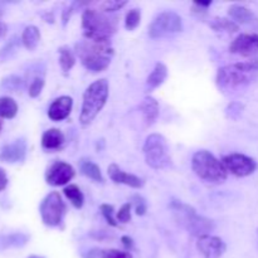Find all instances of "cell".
<instances>
[{
  "label": "cell",
  "instance_id": "cell-26",
  "mask_svg": "<svg viewBox=\"0 0 258 258\" xmlns=\"http://www.w3.org/2000/svg\"><path fill=\"white\" fill-rule=\"evenodd\" d=\"M211 27L214 30H224L228 33H234L238 30V24L233 20L227 19V18H214L211 22Z\"/></svg>",
  "mask_w": 258,
  "mask_h": 258
},
{
  "label": "cell",
  "instance_id": "cell-36",
  "mask_svg": "<svg viewBox=\"0 0 258 258\" xmlns=\"http://www.w3.org/2000/svg\"><path fill=\"white\" fill-rule=\"evenodd\" d=\"M8 185V176L4 169L0 168V191L4 190Z\"/></svg>",
  "mask_w": 258,
  "mask_h": 258
},
{
  "label": "cell",
  "instance_id": "cell-15",
  "mask_svg": "<svg viewBox=\"0 0 258 258\" xmlns=\"http://www.w3.org/2000/svg\"><path fill=\"white\" fill-rule=\"evenodd\" d=\"M107 173L111 180L116 184H123V185L131 186V188L135 189H140L144 186L143 179L139 178L138 175H134V174L126 173L122 169L118 168V165H116V164H111L108 166Z\"/></svg>",
  "mask_w": 258,
  "mask_h": 258
},
{
  "label": "cell",
  "instance_id": "cell-38",
  "mask_svg": "<svg viewBox=\"0 0 258 258\" xmlns=\"http://www.w3.org/2000/svg\"><path fill=\"white\" fill-rule=\"evenodd\" d=\"M7 32H8L7 24H5L4 22H2V20H0V40H2L3 38L5 37V34H7Z\"/></svg>",
  "mask_w": 258,
  "mask_h": 258
},
{
  "label": "cell",
  "instance_id": "cell-22",
  "mask_svg": "<svg viewBox=\"0 0 258 258\" xmlns=\"http://www.w3.org/2000/svg\"><path fill=\"white\" fill-rule=\"evenodd\" d=\"M40 42V32L35 25H28L22 33V43L28 50H34Z\"/></svg>",
  "mask_w": 258,
  "mask_h": 258
},
{
  "label": "cell",
  "instance_id": "cell-34",
  "mask_svg": "<svg viewBox=\"0 0 258 258\" xmlns=\"http://www.w3.org/2000/svg\"><path fill=\"white\" fill-rule=\"evenodd\" d=\"M133 202L135 204V211L138 216H144L148 211V204H146V201L140 196L133 197Z\"/></svg>",
  "mask_w": 258,
  "mask_h": 258
},
{
  "label": "cell",
  "instance_id": "cell-4",
  "mask_svg": "<svg viewBox=\"0 0 258 258\" xmlns=\"http://www.w3.org/2000/svg\"><path fill=\"white\" fill-rule=\"evenodd\" d=\"M108 93H110V85L106 78L95 81L86 88L80 115V122L83 126L90 125L97 117L107 102Z\"/></svg>",
  "mask_w": 258,
  "mask_h": 258
},
{
  "label": "cell",
  "instance_id": "cell-30",
  "mask_svg": "<svg viewBox=\"0 0 258 258\" xmlns=\"http://www.w3.org/2000/svg\"><path fill=\"white\" fill-rule=\"evenodd\" d=\"M126 4H127V2H125V0H123V2L122 0H107V2L101 3L100 8L103 13L110 14V13L117 12V10L122 9Z\"/></svg>",
  "mask_w": 258,
  "mask_h": 258
},
{
  "label": "cell",
  "instance_id": "cell-25",
  "mask_svg": "<svg viewBox=\"0 0 258 258\" xmlns=\"http://www.w3.org/2000/svg\"><path fill=\"white\" fill-rule=\"evenodd\" d=\"M18 113V103L9 96L0 97V117L14 118Z\"/></svg>",
  "mask_w": 258,
  "mask_h": 258
},
{
  "label": "cell",
  "instance_id": "cell-27",
  "mask_svg": "<svg viewBox=\"0 0 258 258\" xmlns=\"http://www.w3.org/2000/svg\"><path fill=\"white\" fill-rule=\"evenodd\" d=\"M44 83H45L44 76H40V75L34 76V77L32 78V81H30L29 87H28V93H29L30 97L32 98L38 97V96L42 93L43 87H44Z\"/></svg>",
  "mask_w": 258,
  "mask_h": 258
},
{
  "label": "cell",
  "instance_id": "cell-35",
  "mask_svg": "<svg viewBox=\"0 0 258 258\" xmlns=\"http://www.w3.org/2000/svg\"><path fill=\"white\" fill-rule=\"evenodd\" d=\"M80 4H81V3L75 2V3H72V4H71L70 7L66 8V10H63V14H62L63 24H64V25L67 24L68 20H70L71 17H72L73 12H76V7H78V5H80Z\"/></svg>",
  "mask_w": 258,
  "mask_h": 258
},
{
  "label": "cell",
  "instance_id": "cell-7",
  "mask_svg": "<svg viewBox=\"0 0 258 258\" xmlns=\"http://www.w3.org/2000/svg\"><path fill=\"white\" fill-rule=\"evenodd\" d=\"M143 150L146 164L155 170L168 168L171 164L168 141L160 134L149 135L144 144Z\"/></svg>",
  "mask_w": 258,
  "mask_h": 258
},
{
  "label": "cell",
  "instance_id": "cell-39",
  "mask_svg": "<svg viewBox=\"0 0 258 258\" xmlns=\"http://www.w3.org/2000/svg\"><path fill=\"white\" fill-rule=\"evenodd\" d=\"M211 4H212V2H197V3H194V5H196V7H199V8H207V7H209Z\"/></svg>",
  "mask_w": 258,
  "mask_h": 258
},
{
  "label": "cell",
  "instance_id": "cell-20",
  "mask_svg": "<svg viewBox=\"0 0 258 258\" xmlns=\"http://www.w3.org/2000/svg\"><path fill=\"white\" fill-rule=\"evenodd\" d=\"M64 144V135L59 128H49L42 136V148L48 151L60 149Z\"/></svg>",
  "mask_w": 258,
  "mask_h": 258
},
{
  "label": "cell",
  "instance_id": "cell-9",
  "mask_svg": "<svg viewBox=\"0 0 258 258\" xmlns=\"http://www.w3.org/2000/svg\"><path fill=\"white\" fill-rule=\"evenodd\" d=\"M181 30H183V22L180 15L171 10L158 14L149 25V35L153 39L174 35Z\"/></svg>",
  "mask_w": 258,
  "mask_h": 258
},
{
  "label": "cell",
  "instance_id": "cell-5",
  "mask_svg": "<svg viewBox=\"0 0 258 258\" xmlns=\"http://www.w3.org/2000/svg\"><path fill=\"white\" fill-rule=\"evenodd\" d=\"M191 169L198 178L208 183H223L228 176L223 163L207 150H199L194 154L191 158Z\"/></svg>",
  "mask_w": 258,
  "mask_h": 258
},
{
  "label": "cell",
  "instance_id": "cell-17",
  "mask_svg": "<svg viewBox=\"0 0 258 258\" xmlns=\"http://www.w3.org/2000/svg\"><path fill=\"white\" fill-rule=\"evenodd\" d=\"M228 15L237 24H254L257 22L256 14L243 5H232L228 9Z\"/></svg>",
  "mask_w": 258,
  "mask_h": 258
},
{
  "label": "cell",
  "instance_id": "cell-13",
  "mask_svg": "<svg viewBox=\"0 0 258 258\" xmlns=\"http://www.w3.org/2000/svg\"><path fill=\"white\" fill-rule=\"evenodd\" d=\"M229 52L234 54L252 57L258 53V34L256 33H244L239 34L229 45Z\"/></svg>",
  "mask_w": 258,
  "mask_h": 258
},
{
  "label": "cell",
  "instance_id": "cell-12",
  "mask_svg": "<svg viewBox=\"0 0 258 258\" xmlns=\"http://www.w3.org/2000/svg\"><path fill=\"white\" fill-rule=\"evenodd\" d=\"M197 248L204 258H221L226 252L227 246L219 237L207 234L199 237L197 241Z\"/></svg>",
  "mask_w": 258,
  "mask_h": 258
},
{
  "label": "cell",
  "instance_id": "cell-10",
  "mask_svg": "<svg viewBox=\"0 0 258 258\" xmlns=\"http://www.w3.org/2000/svg\"><path fill=\"white\" fill-rule=\"evenodd\" d=\"M222 163H223L227 171H229L233 175L239 176V178L251 175V174L254 173L257 168V164L253 159L247 155H243V154L237 153L224 156Z\"/></svg>",
  "mask_w": 258,
  "mask_h": 258
},
{
  "label": "cell",
  "instance_id": "cell-3",
  "mask_svg": "<svg viewBox=\"0 0 258 258\" xmlns=\"http://www.w3.org/2000/svg\"><path fill=\"white\" fill-rule=\"evenodd\" d=\"M83 38L100 42H110L117 32V18L111 17L102 10L88 8L82 13Z\"/></svg>",
  "mask_w": 258,
  "mask_h": 258
},
{
  "label": "cell",
  "instance_id": "cell-37",
  "mask_svg": "<svg viewBox=\"0 0 258 258\" xmlns=\"http://www.w3.org/2000/svg\"><path fill=\"white\" fill-rule=\"evenodd\" d=\"M121 242H122V244L125 246L126 249H131L134 247V241L133 238H130V237L123 236L122 238H121Z\"/></svg>",
  "mask_w": 258,
  "mask_h": 258
},
{
  "label": "cell",
  "instance_id": "cell-11",
  "mask_svg": "<svg viewBox=\"0 0 258 258\" xmlns=\"http://www.w3.org/2000/svg\"><path fill=\"white\" fill-rule=\"evenodd\" d=\"M76 175L75 168L66 161H54L45 173V181L52 186H62L70 183Z\"/></svg>",
  "mask_w": 258,
  "mask_h": 258
},
{
  "label": "cell",
  "instance_id": "cell-33",
  "mask_svg": "<svg viewBox=\"0 0 258 258\" xmlns=\"http://www.w3.org/2000/svg\"><path fill=\"white\" fill-rule=\"evenodd\" d=\"M131 206H133V203H126L123 204L122 207L120 208V211L117 212V214H116V219H117L118 222H121V223H127L128 221L131 219Z\"/></svg>",
  "mask_w": 258,
  "mask_h": 258
},
{
  "label": "cell",
  "instance_id": "cell-8",
  "mask_svg": "<svg viewBox=\"0 0 258 258\" xmlns=\"http://www.w3.org/2000/svg\"><path fill=\"white\" fill-rule=\"evenodd\" d=\"M42 222L47 227H59L67 213V207L58 191H52L43 199L39 206Z\"/></svg>",
  "mask_w": 258,
  "mask_h": 258
},
{
  "label": "cell",
  "instance_id": "cell-28",
  "mask_svg": "<svg viewBox=\"0 0 258 258\" xmlns=\"http://www.w3.org/2000/svg\"><path fill=\"white\" fill-rule=\"evenodd\" d=\"M141 22V12L139 9H131L126 14L125 18V28L127 30H134L139 27Z\"/></svg>",
  "mask_w": 258,
  "mask_h": 258
},
{
  "label": "cell",
  "instance_id": "cell-29",
  "mask_svg": "<svg viewBox=\"0 0 258 258\" xmlns=\"http://www.w3.org/2000/svg\"><path fill=\"white\" fill-rule=\"evenodd\" d=\"M23 85H24V82H23L22 78L18 77V76H9V77L4 78L2 83L3 87H4L5 90L10 91V92H17V91L22 90Z\"/></svg>",
  "mask_w": 258,
  "mask_h": 258
},
{
  "label": "cell",
  "instance_id": "cell-14",
  "mask_svg": "<svg viewBox=\"0 0 258 258\" xmlns=\"http://www.w3.org/2000/svg\"><path fill=\"white\" fill-rule=\"evenodd\" d=\"M25 155H27V141L24 139H18L2 149L0 160L9 164L22 163L25 159Z\"/></svg>",
  "mask_w": 258,
  "mask_h": 258
},
{
  "label": "cell",
  "instance_id": "cell-16",
  "mask_svg": "<svg viewBox=\"0 0 258 258\" xmlns=\"http://www.w3.org/2000/svg\"><path fill=\"white\" fill-rule=\"evenodd\" d=\"M73 100L70 96H60L55 98L48 108V117L52 121H63L71 115Z\"/></svg>",
  "mask_w": 258,
  "mask_h": 258
},
{
  "label": "cell",
  "instance_id": "cell-31",
  "mask_svg": "<svg viewBox=\"0 0 258 258\" xmlns=\"http://www.w3.org/2000/svg\"><path fill=\"white\" fill-rule=\"evenodd\" d=\"M100 211L101 214L103 216V218L106 219L108 224L111 227H117V219L115 218V209H113L112 206L110 204H101L100 206Z\"/></svg>",
  "mask_w": 258,
  "mask_h": 258
},
{
  "label": "cell",
  "instance_id": "cell-1",
  "mask_svg": "<svg viewBox=\"0 0 258 258\" xmlns=\"http://www.w3.org/2000/svg\"><path fill=\"white\" fill-rule=\"evenodd\" d=\"M75 54L80 58L86 70L92 73H100L110 66L113 48L111 42H100L83 38L76 43Z\"/></svg>",
  "mask_w": 258,
  "mask_h": 258
},
{
  "label": "cell",
  "instance_id": "cell-23",
  "mask_svg": "<svg viewBox=\"0 0 258 258\" xmlns=\"http://www.w3.org/2000/svg\"><path fill=\"white\" fill-rule=\"evenodd\" d=\"M63 193H64L66 198L71 202V204H72L75 208H82L83 204H85V196H83L81 189L78 188L76 184H70V185L66 186V188L63 189Z\"/></svg>",
  "mask_w": 258,
  "mask_h": 258
},
{
  "label": "cell",
  "instance_id": "cell-19",
  "mask_svg": "<svg viewBox=\"0 0 258 258\" xmlns=\"http://www.w3.org/2000/svg\"><path fill=\"white\" fill-rule=\"evenodd\" d=\"M166 78H168V67L161 62L156 63L154 70L151 71V73L146 78V90L151 92L155 88L160 87L165 82Z\"/></svg>",
  "mask_w": 258,
  "mask_h": 258
},
{
  "label": "cell",
  "instance_id": "cell-2",
  "mask_svg": "<svg viewBox=\"0 0 258 258\" xmlns=\"http://www.w3.org/2000/svg\"><path fill=\"white\" fill-rule=\"evenodd\" d=\"M258 75V58L248 62L224 66L217 72L216 82L219 90L233 91L249 85Z\"/></svg>",
  "mask_w": 258,
  "mask_h": 258
},
{
  "label": "cell",
  "instance_id": "cell-6",
  "mask_svg": "<svg viewBox=\"0 0 258 258\" xmlns=\"http://www.w3.org/2000/svg\"><path fill=\"white\" fill-rule=\"evenodd\" d=\"M170 207L173 209L176 222L180 223L189 233L197 236L198 238L209 234V232L213 231L216 227L213 221L206 218V217L198 216L196 209L188 204H184L179 201H173Z\"/></svg>",
  "mask_w": 258,
  "mask_h": 258
},
{
  "label": "cell",
  "instance_id": "cell-18",
  "mask_svg": "<svg viewBox=\"0 0 258 258\" xmlns=\"http://www.w3.org/2000/svg\"><path fill=\"white\" fill-rule=\"evenodd\" d=\"M140 111L143 113L144 122L145 125L151 126L154 125V122L156 121L159 116V102L151 96H148L143 100V102L140 103Z\"/></svg>",
  "mask_w": 258,
  "mask_h": 258
},
{
  "label": "cell",
  "instance_id": "cell-40",
  "mask_svg": "<svg viewBox=\"0 0 258 258\" xmlns=\"http://www.w3.org/2000/svg\"><path fill=\"white\" fill-rule=\"evenodd\" d=\"M2 128H3V118L0 117V133H2Z\"/></svg>",
  "mask_w": 258,
  "mask_h": 258
},
{
  "label": "cell",
  "instance_id": "cell-32",
  "mask_svg": "<svg viewBox=\"0 0 258 258\" xmlns=\"http://www.w3.org/2000/svg\"><path fill=\"white\" fill-rule=\"evenodd\" d=\"M101 258H134L128 252L120 251V249H103L100 252Z\"/></svg>",
  "mask_w": 258,
  "mask_h": 258
},
{
  "label": "cell",
  "instance_id": "cell-21",
  "mask_svg": "<svg viewBox=\"0 0 258 258\" xmlns=\"http://www.w3.org/2000/svg\"><path fill=\"white\" fill-rule=\"evenodd\" d=\"M80 170L83 175L87 176L91 180L97 181V183H102L103 181L102 171H101L100 166L93 163L92 160H90V159H81Z\"/></svg>",
  "mask_w": 258,
  "mask_h": 258
},
{
  "label": "cell",
  "instance_id": "cell-24",
  "mask_svg": "<svg viewBox=\"0 0 258 258\" xmlns=\"http://www.w3.org/2000/svg\"><path fill=\"white\" fill-rule=\"evenodd\" d=\"M58 53H59V66L62 71L64 73L70 72L76 63L75 52L70 47H67V45H63V47L58 49Z\"/></svg>",
  "mask_w": 258,
  "mask_h": 258
},
{
  "label": "cell",
  "instance_id": "cell-41",
  "mask_svg": "<svg viewBox=\"0 0 258 258\" xmlns=\"http://www.w3.org/2000/svg\"><path fill=\"white\" fill-rule=\"evenodd\" d=\"M29 258H43V257H39V256H30Z\"/></svg>",
  "mask_w": 258,
  "mask_h": 258
}]
</instances>
